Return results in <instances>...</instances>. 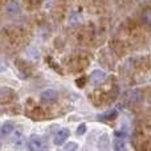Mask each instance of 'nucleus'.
I'll use <instances>...</instances> for the list:
<instances>
[{
  "label": "nucleus",
  "mask_w": 151,
  "mask_h": 151,
  "mask_svg": "<svg viewBox=\"0 0 151 151\" xmlns=\"http://www.w3.org/2000/svg\"><path fill=\"white\" fill-rule=\"evenodd\" d=\"M1 143H3V141H1V137H0V147H1Z\"/></svg>",
  "instance_id": "nucleus-16"
},
{
  "label": "nucleus",
  "mask_w": 151,
  "mask_h": 151,
  "mask_svg": "<svg viewBox=\"0 0 151 151\" xmlns=\"http://www.w3.org/2000/svg\"><path fill=\"white\" fill-rule=\"evenodd\" d=\"M69 135H70V130H69V129H61V130H58V133L55 135L53 143H55L56 146H61V145L69 138Z\"/></svg>",
  "instance_id": "nucleus-3"
},
{
  "label": "nucleus",
  "mask_w": 151,
  "mask_h": 151,
  "mask_svg": "<svg viewBox=\"0 0 151 151\" xmlns=\"http://www.w3.org/2000/svg\"><path fill=\"white\" fill-rule=\"evenodd\" d=\"M5 69H7V65L4 64V61L0 60V73H1V72H4Z\"/></svg>",
  "instance_id": "nucleus-15"
},
{
  "label": "nucleus",
  "mask_w": 151,
  "mask_h": 151,
  "mask_svg": "<svg viewBox=\"0 0 151 151\" xmlns=\"http://www.w3.org/2000/svg\"><path fill=\"white\" fill-rule=\"evenodd\" d=\"M113 146H114V151H126V145L122 138H114Z\"/></svg>",
  "instance_id": "nucleus-10"
},
{
  "label": "nucleus",
  "mask_w": 151,
  "mask_h": 151,
  "mask_svg": "<svg viewBox=\"0 0 151 151\" xmlns=\"http://www.w3.org/2000/svg\"><path fill=\"white\" fill-rule=\"evenodd\" d=\"M57 91L53 90V89H47V90H44L41 94H40V98H41V101L44 102H53L57 99Z\"/></svg>",
  "instance_id": "nucleus-5"
},
{
  "label": "nucleus",
  "mask_w": 151,
  "mask_h": 151,
  "mask_svg": "<svg viewBox=\"0 0 151 151\" xmlns=\"http://www.w3.org/2000/svg\"><path fill=\"white\" fill-rule=\"evenodd\" d=\"M141 90H138V89H134V90L129 91L127 93V99L130 102H138L142 99V96H141Z\"/></svg>",
  "instance_id": "nucleus-8"
},
{
  "label": "nucleus",
  "mask_w": 151,
  "mask_h": 151,
  "mask_svg": "<svg viewBox=\"0 0 151 151\" xmlns=\"http://www.w3.org/2000/svg\"><path fill=\"white\" fill-rule=\"evenodd\" d=\"M85 82H86V78H85V77H82V78H78V80L76 81V83H77V86H80V88H82V86L85 85Z\"/></svg>",
  "instance_id": "nucleus-14"
},
{
  "label": "nucleus",
  "mask_w": 151,
  "mask_h": 151,
  "mask_svg": "<svg viewBox=\"0 0 151 151\" xmlns=\"http://www.w3.org/2000/svg\"><path fill=\"white\" fill-rule=\"evenodd\" d=\"M117 115H118L117 110H109V111L99 115V119L101 121H114L115 118H117Z\"/></svg>",
  "instance_id": "nucleus-9"
},
{
  "label": "nucleus",
  "mask_w": 151,
  "mask_h": 151,
  "mask_svg": "<svg viewBox=\"0 0 151 151\" xmlns=\"http://www.w3.org/2000/svg\"><path fill=\"white\" fill-rule=\"evenodd\" d=\"M16 93L9 88H0V105H4L11 102L15 98Z\"/></svg>",
  "instance_id": "nucleus-2"
},
{
  "label": "nucleus",
  "mask_w": 151,
  "mask_h": 151,
  "mask_svg": "<svg viewBox=\"0 0 151 151\" xmlns=\"http://www.w3.org/2000/svg\"><path fill=\"white\" fill-rule=\"evenodd\" d=\"M97 147H98L99 151H110V141L107 134H104V135L99 137L98 142H97Z\"/></svg>",
  "instance_id": "nucleus-6"
},
{
  "label": "nucleus",
  "mask_w": 151,
  "mask_h": 151,
  "mask_svg": "<svg viewBox=\"0 0 151 151\" xmlns=\"http://www.w3.org/2000/svg\"><path fill=\"white\" fill-rule=\"evenodd\" d=\"M13 130H15V123L12 121H7L0 126V134L1 135H9Z\"/></svg>",
  "instance_id": "nucleus-7"
},
{
  "label": "nucleus",
  "mask_w": 151,
  "mask_h": 151,
  "mask_svg": "<svg viewBox=\"0 0 151 151\" xmlns=\"http://www.w3.org/2000/svg\"><path fill=\"white\" fill-rule=\"evenodd\" d=\"M77 149H78V145L76 142H70V143L65 145L64 151H77Z\"/></svg>",
  "instance_id": "nucleus-12"
},
{
  "label": "nucleus",
  "mask_w": 151,
  "mask_h": 151,
  "mask_svg": "<svg viewBox=\"0 0 151 151\" xmlns=\"http://www.w3.org/2000/svg\"><path fill=\"white\" fill-rule=\"evenodd\" d=\"M105 77H106V73H105L104 70L96 69V70H93L90 74V82L93 83V85H99V83L105 80Z\"/></svg>",
  "instance_id": "nucleus-4"
},
{
  "label": "nucleus",
  "mask_w": 151,
  "mask_h": 151,
  "mask_svg": "<svg viewBox=\"0 0 151 151\" xmlns=\"http://www.w3.org/2000/svg\"><path fill=\"white\" fill-rule=\"evenodd\" d=\"M41 146H42V141L40 135L33 134V135L29 137L28 142H27V150L28 151H40Z\"/></svg>",
  "instance_id": "nucleus-1"
},
{
  "label": "nucleus",
  "mask_w": 151,
  "mask_h": 151,
  "mask_svg": "<svg viewBox=\"0 0 151 151\" xmlns=\"http://www.w3.org/2000/svg\"><path fill=\"white\" fill-rule=\"evenodd\" d=\"M142 21L147 25H151V9L145 11V13L142 15Z\"/></svg>",
  "instance_id": "nucleus-11"
},
{
  "label": "nucleus",
  "mask_w": 151,
  "mask_h": 151,
  "mask_svg": "<svg viewBox=\"0 0 151 151\" xmlns=\"http://www.w3.org/2000/svg\"><path fill=\"white\" fill-rule=\"evenodd\" d=\"M85 131H86V123H81V125L78 126V129H77V131H76V134L80 137V135H83V134H85Z\"/></svg>",
  "instance_id": "nucleus-13"
}]
</instances>
